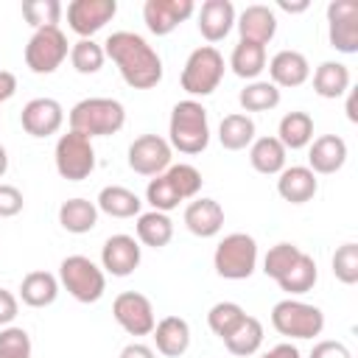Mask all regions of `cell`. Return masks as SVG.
Returning a JSON list of instances; mask_svg holds the SVG:
<instances>
[{"label":"cell","mask_w":358,"mask_h":358,"mask_svg":"<svg viewBox=\"0 0 358 358\" xmlns=\"http://www.w3.org/2000/svg\"><path fill=\"white\" fill-rule=\"evenodd\" d=\"M140 243L131 235H109L101 246V268H106L112 277H129L140 266Z\"/></svg>","instance_id":"cell-16"},{"label":"cell","mask_w":358,"mask_h":358,"mask_svg":"<svg viewBox=\"0 0 358 358\" xmlns=\"http://www.w3.org/2000/svg\"><path fill=\"white\" fill-rule=\"evenodd\" d=\"M350 95H347V117H350V123H358V112H355V106H358V95H355V90H347Z\"/></svg>","instance_id":"cell-51"},{"label":"cell","mask_w":358,"mask_h":358,"mask_svg":"<svg viewBox=\"0 0 358 358\" xmlns=\"http://www.w3.org/2000/svg\"><path fill=\"white\" fill-rule=\"evenodd\" d=\"M145 201L151 204V210H157V213H171V210H176L179 207V193H176V187L171 185V179L165 176V173H159V176H154L151 182H148V187H145Z\"/></svg>","instance_id":"cell-40"},{"label":"cell","mask_w":358,"mask_h":358,"mask_svg":"<svg viewBox=\"0 0 358 358\" xmlns=\"http://www.w3.org/2000/svg\"><path fill=\"white\" fill-rule=\"evenodd\" d=\"M229 67L238 78H246V81H257V76L266 70V48L263 45H255V42H238L232 48V56H229Z\"/></svg>","instance_id":"cell-30"},{"label":"cell","mask_w":358,"mask_h":358,"mask_svg":"<svg viewBox=\"0 0 358 358\" xmlns=\"http://www.w3.org/2000/svg\"><path fill=\"white\" fill-rule=\"evenodd\" d=\"M134 229H137V243L151 249H162L173 238V221L168 218V213H157V210L140 213Z\"/></svg>","instance_id":"cell-26"},{"label":"cell","mask_w":358,"mask_h":358,"mask_svg":"<svg viewBox=\"0 0 358 358\" xmlns=\"http://www.w3.org/2000/svg\"><path fill=\"white\" fill-rule=\"evenodd\" d=\"M302 255V249L296 246V243H277V246H271L268 252H266V257H263V274L266 277H271V280H280L294 263H296V257Z\"/></svg>","instance_id":"cell-39"},{"label":"cell","mask_w":358,"mask_h":358,"mask_svg":"<svg viewBox=\"0 0 358 358\" xmlns=\"http://www.w3.org/2000/svg\"><path fill=\"white\" fill-rule=\"evenodd\" d=\"M17 313H20V302H17V296H14L11 291L0 288V327H8V324L17 319Z\"/></svg>","instance_id":"cell-46"},{"label":"cell","mask_w":358,"mask_h":358,"mask_svg":"<svg viewBox=\"0 0 358 358\" xmlns=\"http://www.w3.org/2000/svg\"><path fill=\"white\" fill-rule=\"evenodd\" d=\"M193 11H196V3L193 0H145L143 20H145V28L151 34L168 36L187 17H193Z\"/></svg>","instance_id":"cell-14"},{"label":"cell","mask_w":358,"mask_h":358,"mask_svg":"<svg viewBox=\"0 0 358 358\" xmlns=\"http://www.w3.org/2000/svg\"><path fill=\"white\" fill-rule=\"evenodd\" d=\"M221 78H224V56L218 53V48L201 45L187 56L179 81H182V90L196 101L215 92Z\"/></svg>","instance_id":"cell-4"},{"label":"cell","mask_w":358,"mask_h":358,"mask_svg":"<svg viewBox=\"0 0 358 358\" xmlns=\"http://www.w3.org/2000/svg\"><path fill=\"white\" fill-rule=\"evenodd\" d=\"M213 266L224 280H246L257 266V241L246 232H229L215 246Z\"/></svg>","instance_id":"cell-6"},{"label":"cell","mask_w":358,"mask_h":358,"mask_svg":"<svg viewBox=\"0 0 358 358\" xmlns=\"http://www.w3.org/2000/svg\"><path fill=\"white\" fill-rule=\"evenodd\" d=\"M22 204H25V199H22L20 187L0 182V218H14L17 213H22Z\"/></svg>","instance_id":"cell-44"},{"label":"cell","mask_w":358,"mask_h":358,"mask_svg":"<svg viewBox=\"0 0 358 358\" xmlns=\"http://www.w3.org/2000/svg\"><path fill=\"white\" fill-rule=\"evenodd\" d=\"M333 274L344 285H355L358 282V243L347 241V243H341L336 249V255H333Z\"/></svg>","instance_id":"cell-42"},{"label":"cell","mask_w":358,"mask_h":358,"mask_svg":"<svg viewBox=\"0 0 358 358\" xmlns=\"http://www.w3.org/2000/svg\"><path fill=\"white\" fill-rule=\"evenodd\" d=\"M59 224L67 232H73V235H84V232L95 229V224H98V207H95V201H90V199H67V201H62V207H59Z\"/></svg>","instance_id":"cell-29"},{"label":"cell","mask_w":358,"mask_h":358,"mask_svg":"<svg viewBox=\"0 0 358 358\" xmlns=\"http://www.w3.org/2000/svg\"><path fill=\"white\" fill-rule=\"evenodd\" d=\"M70 131H78L84 137H109L117 134L126 123V109L115 98H84L78 101L70 115Z\"/></svg>","instance_id":"cell-3"},{"label":"cell","mask_w":358,"mask_h":358,"mask_svg":"<svg viewBox=\"0 0 358 358\" xmlns=\"http://www.w3.org/2000/svg\"><path fill=\"white\" fill-rule=\"evenodd\" d=\"M224 341V347L232 352V355H238V358H246V355H255L257 350H260V344H263V324H260V319H255V316H243V322L227 336V338H221Z\"/></svg>","instance_id":"cell-32"},{"label":"cell","mask_w":358,"mask_h":358,"mask_svg":"<svg viewBox=\"0 0 358 358\" xmlns=\"http://www.w3.org/2000/svg\"><path fill=\"white\" fill-rule=\"evenodd\" d=\"M255 140V120L243 112H232L221 120L218 126V143L227 148V151H241L246 145H252Z\"/></svg>","instance_id":"cell-33"},{"label":"cell","mask_w":358,"mask_h":358,"mask_svg":"<svg viewBox=\"0 0 358 358\" xmlns=\"http://www.w3.org/2000/svg\"><path fill=\"white\" fill-rule=\"evenodd\" d=\"M117 358H154V350H151L148 344L131 341V344H126V347L120 350V355H117Z\"/></svg>","instance_id":"cell-48"},{"label":"cell","mask_w":358,"mask_h":358,"mask_svg":"<svg viewBox=\"0 0 358 358\" xmlns=\"http://www.w3.org/2000/svg\"><path fill=\"white\" fill-rule=\"evenodd\" d=\"M285 157L288 151L282 148V143L277 137H257L252 140L249 145V162L257 173H266V176H274L285 168Z\"/></svg>","instance_id":"cell-27"},{"label":"cell","mask_w":358,"mask_h":358,"mask_svg":"<svg viewBox=\"0 0 358 358\" xmlns=\"http://www.w3.org/2000/svg\"><path fill=\"white\" fill-rule=\"evenodd\" d=\"M14 92H17V76L8 70H0V103L14 98Z\"/></svg>","instance_id":"cell-47"},{"label":"cell","mask_w":358,"mask_h":358,"mask_svg":"<svg viewBox=\"0 0 358 358\" xmlns=\"http://www.w3.org/2000/svg\"><path fill=\"white\" fill-rule=\"evenodd\" d=\"M327 39L338 53L358 50V3L333 0L327 6Z\"/></svg>","instance_id":"cell-12"},{"label":"cell","mask_w":358,"mask_h":358,"mask_svg":"<svg viewBox=\"0 0 358 358\" xmlns=\"http://www.w3.org/2000/svg\"><path fill=\"white\" fill-rule=\"evenodd\" d=\"M271 84L280 87H302L310 78V64L299 50H280L268 62Z\"/></svg>","instance_id":"cell-20"},{"label":"cell","mask_w":358,"mask_h":358,"mask_svg":"<svg viewBox=\"0 0 358 358\" xmlns=\"http://www.w3.org/2000/svg\"><path fill=\"white\" fill-rule=\"evenodd\" d=\"M277 6L282 8V11H288V14H302V11H308V0H296V3H288V0H277Z\"/></svg>","instance_id":"cell-50"},{"label":"cell","mask_w":358,"mask_h":358,"mask_svg":"<svg viewBox=\"0 0 358 358\" xmlns=\"http://www.w3.org/2000/svg\"><path fill=\"white\" fill-rule=\"evenodd\" d=\"M95 207H98V213H106L112 218H134V215H140L143 201L134 190H129L123 185H106L98 193Z\"/></svg>","instance_id":"cell-24"},{"label":"cell","mask_w":358,"mask_h":358,"mask_svg":"<svg viewBox=\"0 0 358 358\" xmlns=\"http://www.w3.org/2000/svg\"><path fill=\"white\" fill-rule=\"evenodd\" d=\"M310 358H352V352L347 350V344L341 341H319L313 350H310Z\"/></svg>","instance_id":"cell-45"},{"label":"cell","mask_w":358,"mask_h":358,"mask_svg":"<svg viewBox=\"0 0 358 358\" xmlns=\"http://www.w3.org/2000/svg\"><path fill=\"white\" fill-rule=\"evenodd\" d=\"M185 227L196 238H213L224 227V207L215 199H196L185 207Z\"/></svg>","instance_id":"cell-22"},{"label":"cell","mask_w":358,"mask_h":358,"mask_svg":"<svg viewBox=\"0 0 358 358\" xmlns=\"http://www.w3.org/2000/svg\"><path fill=\"white\" fill-rule=\"evenodd\" d=\"M235 25L243 42H255L266 48L277 34V14L268 6L255 3V6H246L241 17H235Z\"/></svg>","instance_id":"cell-17"},{"label":"cell","mask_w":358,"mask_h":358,"mask_svg":"<svg viewBox=\"0 0 358 358\" xmlns=\"http://www.w3.org/2000/svg\"><path fill=\"white\" fill-rule=\"evenodd\" d=\"M70 48H67V36L62 34L59 25L53 28H39L31 34L28 45H25V64L31 73L36 76H48L53 70L62 67V62L67 59Z\"/></svg>","instance_id":"cell-9"},{"label":"cell","mask_w":358,"mask_h":358,"mask_svg":"<svg viewBox=\"0 0 358 358\" xmlns=\"http://www.w3.org/2000/svg\"><path fill=\"white\" fill-rule=\"evenodd\" d=\"M199 34L207 42H221L235 25V6L232 0H204L199 8Z\"/></svg>","instance_id":"cell-18"},{"label":"cell","mask_w":358,"mask_h":358,"mask_svg":"<svg viewBox=\"0 0 358 358\" xmlns=\"http://www.w3.org/2000/svg\"><path fill=\"white\" fill-rule=\"evenodd\" d=\"M112 316L115 322L129 333V336H148L157 324L154 305L145 294L140 291H123L112 302Z\"/></svg>","instance_id":"cell-10"},{"label":"cell","mask_w":358,"mask_h":358,"mask_svg":"<svg viewBox=\"0 0 358 358\" xmlns=\"http://www.w3.org/2000/svg\"><path fill=\"white\" fill-rule=\"evenodd\" d=\"M165 176L171 179V185L176 187V193H179V199L185 201V199H196L199 196V190H201V173L193 168V165H187V162H179V165H171L168 171H165Z\"/></svg>","instance_id":"cell-41"},{"label":"cell","mask_w":358,"mask_h":358,"mask_svg":"<svg viewBox=\"0 0 358 358\" xmlns=\"http://www.w3.org/2000/svg\"><path fill=\"white\" fill-rule=\"evenodd\" d=\"M6 171H8V151H6V145L0 143V179L6 176Z\"/></svg>","instance_id":"cell-52"},{"label":"cell","mask_w":358,"mask_h":358,"mask_svg":"<svg viewBox=\"0 0 358 358\" xmlns=\"http://www.w3.org/2000/svg\"><path fill=\"white\" fill-rule=\"evenodd\" d=\"M103 53L120 70V78L131 90H151L162 81L159 53L134 31H115L103 42Z\"/></svg>","instance_id":"cell-1"},{"label":"cell","mask_w":358,"mask_h":358,"mask_svg":"<svg viewBox=\"0 0 358 358\" xmlns=\"http://www.w3.org/2000/svg\"><path fill=\"white\" fill-rule=\"evenodd\" d=\"M350 90V67L341 62H322L313 73V92L322 98H341Z\"/></svg>","instance_id":"cell-31"},{"label":"cell","mask_w":358,"mask_h":358,"mask_svg":"<svg viewBox=\"0 0 358 358\" xmlns=\"http://www.w3.org/2000/svg\"><path fill=\"white\" fill-rule=\"evenodd\" d=\"M151 336H154L157 350L162 355H168V358H179L190 347V324L182 316H165V319H159L154 324Z\"/></svg>","instance_id":"cell-23"},{"label":"cell","mask_w":358,"mask_h":358,"mask_svg":"<svg viewBox=\"0 0 358 358\" xmlns=\"http://www.w3.org/2000/svg\"><path fill=\"white\" fill-rule=\"evenodd\" d=\"M316 280H319V271H316V260L310 257V255H299L296 257V263L277 280V285L285 291V294H308L313 285H316Z\"/></svg>","instance_id":"cell-34"},{"label":"cell","mask_w":358,"mask_h":358,"mask_svg":"<svg viewBox=\"0 0 358 358\" xmlns=\"http://www.w3.org/2000/svg\"><path fill=\"white\" fill-rule=\"evenodd\" d=\"M62 11H64V8H62L59 0H25V3H22V17H25V22H28L34 31L59 25Z\"/></svg>","instance_id":"cell-38"},{"label":"cell","mask_w":358,"mask_h":358,"mask_svg":"<svg viewBox=\"0 0 358 358\" xmlns=\"http://www.w3.org/2000/svg\"><path fill=\"white\" fill-rule=\"evenodd\" d=\"M56 171L62 179L67 182H81L95 171V148L92 140L78 134V131H67L56 140Z\"/></svg>","instance_id":"cell-8"},{"label":"cell","mask_w":358,"mask_h":358,"mask_svg":"<svg viewBox=\"0 0 358 358\" xmlns=\"http://www.w3.org/2000/svg\"><path fill=\"white\" fill-rule=\"evenodd\" d=\"M168 143L182 154H201L210 145V120L199 101L185 98L173 103L168 120Z\"/></svg>","instance_id":"cell-2"},{"label":"cell","mask_w":358,"mask_h":358,"mask_svg":"<svg viewBox=\"0 0 358 358\" xmlns=\"http://www.w3.org/2000/svg\"><path fill=\"white\" fill-rule=\"evenodd\" d=\"M316 190H319L316 173L308 165H291V168H282L280 171L277 193L288 204H305V201H310L316 196Z\"/></svg>","instance_id":"cell-21"},{"label":"cell","mask_w":358,"mask_h":358,"mask_svg":"<svg viewBox=\"0 0 358 358\" xmlns=\"http://www.w3.org/2000/svg\"><path fill=\"white\" fill-rule=\"evenodd\" d=\"M243 316H246V310H243L238 302L224 299V302H215V305L210 308L207 324H210V330H213L218 338H227V336L243 322Z\"/></svg>","instance_id":"cell-37"},{"label":"cell","mask_w":358,"mask_h":358,"mask_svg":"<svg viewBox=\"0 0 358 358\" xmlns=\"http://www.w3.org/2000/svg\"><path fill=\"white\" fill-rule=\"evenodd\" d=\"M59 296V280L50 271H31L20 282V299L28 308H48Z\"/></svg>","instance_id":"cell-25"},{"label":"cell","mask_w":358,"mask_h":358,"mask_svg":"<svg viewBox=\"0 0 358 358\" xmlns=\"http://www.w3.org/2000/svg\"><path fill=\"white\" fill-rule=\"evenodd\" d=\"M277 140L285 151H299L313 140V117L308 112H288L277 126Z\"/></svg>","instance_id":"cell-28"},{"label":"cell","mask_w":358,"mask_h":358,"mask_svg":"<svg viewBox=\"0 0 358 358\" xmlns=\"http://www.w3.org/2000/svg\"><path fill=\"white\" fill-rule=\"evenodd\" d=\"M238 103L246 112H268L280 103V90L271 84V81H249L241 95H238Z\"/></svg>","instance_id":"cell-35"},{"label":"cell","mask_w":358,"mask_h":358,"mask_svg":"<svg viewBox=\"0 0 358 358\" xmlns=\"http://www.w3.org/2000/svg\"><path fill=\"white\" fill-rule=\"evenodd\" d=\"M260 358H302V355H299V350H296L291 341H282V344L271 347L268 352H263Z\"/></svg>","instance_id":"cell-49"},{"label":"cell","mask_w":358,"mask_h":358,"mask_svg":"<svg viewBox=\"0 0 358 358\" xmlns=\"http://www.w3.org/2000/svg\"><path fill=\"white\" fill-rule=\"evenodd\" d=\"M20 123L31 137H50L64 123V109L56 98H34L22 106Z\"/></svg>","instance_id":"cell-15"},{"label":"cell","mask_w":358,"mask_h":358,"mask_svg":"<svg viewBox=\"0 0 358 358\" xmlns=\"http://www.w3.org/2000/svg\"><path fill=\"white\" fill-rule=\"evenodd\" d=\"M59 282L67 288V294L76 302H98L106 291V277L98 263H92L84 255H67L59 266Z\"/></svg>","instance_id":"cell-5"},{"label":"cell","mask_w":358,"mask_h":358,"mask_svg":"<svg viewBox=\"0 0 358 358\" xmlns=\"http://www.w3.org/2000/svg\"><path fill=\"white\" fill-rule=\"evenodd\" d=\"M117 14V0H73L67 6V25L81 39H92Z\"/></svg>","instance_id":"cell-13"},{"label":"cell","mask_w":358,"mask_h":358,"mask_svg":"<svg viewBox=\"0 0 358 358\" xmlns=\"http://www.w3.org/2000/svg\"><path fill=\"white\" fill-rule=\"evenodd\" d=\"M271 324L280 336L313 338L324 330V313H322V308L299 302V299H280L271 308Z\"/></svg>","instance_id":"cell-7"},{"label":"cell","mask_w":358,"mask_h":358,"mask_svg":"<svg viewBox=\"0 0 358 358\" xmlns=\"http://www.w3.org/2000/svg\"><path fill=\"white\" fill-rule=\"evenodd\" d=\"M106 62V53H103V45H98L95 39H78L73 48H70V64L76 73L81 76H92L103 67Z\"/></svg>","instance_id":"cell-36"},{"label":"cell","mask_w":358,"mask_h":358,"mask_svg":"<svg viewBox=\"0 0 358 358\" xmlns=\"http://www.w3.org/2000/svg\"><path fill=\"white\" fill-rule=\"evenodd\" d=\"M129 168L140 176H159L171 168V143L159 134H140L129 145Z\"/></svg>","instance_id":"cell-11"},{"label":"cell","mask_w":358,"mask_h":358,"mask_svg":"<svg viewBox=\"0 0 358 358\" xmlns=\"http://www.w3.org/2000/svg\"><path fill=\"white\" fill-rule=\"evenodd\" d=\"M347 162V143L338 134H322L310 140L308 151V168L313 173H336Z\"/></svg>","instance_id":"cell-19"},{"label":"cell","mask_w":358,"mask_h":358,"mask_svg":"<svg viewBox=\"0 0 358 358\" xmlns=\"http://www.w3.org/2000/svg\"><path fill=\"white\" fill-rule=\"evenodd\" d=\"M0 358H31V336L22 327H0Z\"/></svg>","instance_id":"cell-43"}]
</instances>
